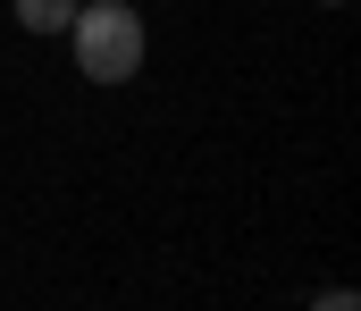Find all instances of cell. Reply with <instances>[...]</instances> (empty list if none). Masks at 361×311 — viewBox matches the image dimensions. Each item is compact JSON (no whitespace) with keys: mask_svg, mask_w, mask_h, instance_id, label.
I'll return each mask as SVG.
<instances>
[{"mask_svg":"<svg viewBox=\"0 0 361 311\" xmlns=\"http://www.w3.org/2000/svg\"><path fill=\"white\" fill-rule=\"evenodd\" d=\"M68 51H76V68H85L92 85H126V76L143 68V17H135L126 0H76Z\"/></svg>","mask_w":361,"mask_h":311,"instance_id":"6da1fadb","label":"cell"},{"mask_svg":"<svg viewBox=\"0 0 361 311\" xmlns=\"http://www.w3.org/2000/svg\"><path fill=\"white\" fill-rule=\"evenodd\" d=\"M68 17H76V0H17L25 34H68Z\"/></svg>","mask_w":361,"mask_h":311,"instance_id":"7a4b0ae2","label":"cell"},{"mask_svg":"<svg viewBox=\"0 0 361 311\" xmlns=\"http://www.w3.org/2000/svg\"><path fill=\"white\" fill-rule=\"evenodd\" d=\"M319 8H345V0H319Z\"/></svg>","mask_w":361,"mask_h":311,"instance_id":"3957f363","label":"cell"}]
</instances>
